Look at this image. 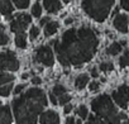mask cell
Returning <instances> with one entry per match:
<instances>
[{
	"label": "cell",
	"instance_id": "cell-1",
	"mask_svg": "<svg viewBox=\"0 0 129 124\" xmlns=\"http://www.w3.org/2000/svg\"><path fill=\"white\" fill-rule=\"evenodd\" d=\"M98 44L96 33L91 28H71L63 33L61 41H54V51L62 66H80L94 57Z\"/></svg>",
	"mask_w": 129,
	"mask_h": 124
},
{
	"label": "cell",
	"instance_id": "cell-2",
	"mask_svg": "<svg viewBox=\"0 0 129 124\" xmlns=\"http://www.w3.org/2000/svg\"><path fill=\"white\" fill-rule=\"evenodd\" d=\"M47 96L41 89H29L13 100V111L18 124H37L38 115L47 105Z\"/></svg>",
	"mask_w": 129,
	"mask_h": 124
},
{
	"label": "cell",
	"instance_id": "cell-3",
	"mask_svg": "<svg viewBox=\"0 0 129 124\" xmlns=\"http://www.w3.org/2000/svg\"><path fill=\"white\" fill-rule=\"evenodd\" d=\"M91 108L95 111V114L108 124H123L121 120H126V114L119 113L115 105L113 104L111 98L106 94L95 98L91 103Z\"/></svg>",
	"mask_w": 129,
	"mask_h": 124
},
{
	"label": "cell",
	"instance_id": "cell-4",
	"mask_svg": "<svg viewBox=\"0 0 129 124\" xmlns=\"http://www.w3.org/2000/svg\"><path fill=\"white\" fill-rule=\"evenodd\" d=\"M114 5V0H82L84 12L94 20L103 23Z\"/></svg>",
	"mask_w": 129,
	"mask_h": 124
},
{
	"label": "cell",
	"instance_id": "cell-5",
	"mask_svg": "<svg viewBox=\"0 0 129 124\" xmlns=\"http://www.w3.org/2000/svg\"><path fill=\"white\" fill-rule=\"evenodd\" d=\"M19 69V61L14 52L5 51L0 52V70L17 71Z\"/></svg>",
	"mask_w": 129,
	"mask_h": 124
},
{
	"label": "cell",
	"instance_id": "cell-6",
	"mask_svg": "<svg viewBox=\"0 0 129 124\" xmlns=\"http://www.w3.org/2000/svg\"><path fill=\"white\" fill-rule=\"evenodd\" d=\"M32 22V17L27 13H20V14H17L12 23H10V30L19 34V33H24V30L27 29V27Z\"/></svg>",
	"mask_w": 129,
	"mask_h": 124
},
{
	"label": "cell",
	"instance_id": "cell-7",
	"mask_svg": "<svg viewBox=\"0 0 129 124\" xmlns=\"http://www.w3.org/2000/svg\"><path fill=\"white\" fill-rule=\"evenodd\" d=\"M34 58L37 62L42 64L43 66H52L53 62H54V57H53V53H52V49L48 47V46H41L36 49V54H34Z\"/></svg>",
	"mask_w": 129,
	"mask_h": 124
},
{
	"label": "cell",
	"instance_id": "cell-8",
	"mask_svg": "<svg viewBox=\"0 0 129 124\" xmlns=\"http://www.w3.org/2000/svg\"><path fill=\"white\" fill-rule=\"evenodd\" d=\"M111 98L114 99L116 105H119L121 109H126L128 108V103H129V86L121 85L115 91H113Z\"/></svg>",
	"mask_w": 129,
	"mask_h": 124
},
{
	"label": "cell",
	"instance_id": "cell-9",
	"mask_svg": "<svg viewBox=\"0 0 129 124\" xmlns=\"http://www.w3.org/2000/svg\"><path fill=\"white\" fill-rule=\"evenodd\" d=\"M41 124H59V115L54 110H47L39 116Z\"/></svg>",
	"mask_w": 129,
	"mask_h": 124
},
{
	"label": "cell",
	"instance_id": "cell-10",
	"mask_svg": "<svg viewBox=\"0 0 129 124\" xmlns=\"http://www.w3.org/2000/svg\"><path fill=\"white\" fill-rule=\"evenodd\" d=\"M113 24L115 27L116 30L121 32V33H126L128 32V17L126 14H118L115 15Z\"/></svg>",
	"mask_w": 129,
	"mask_h": 124
},
{
	"label": "cell",
	"instance_id": "cell-11",
	"mask_svg": "<svg viewBox=\"0 0 129 124\" xmlns=\"http://www.w3.org/2000/svg\"><path fill=\"white\" fill-rule=\"evenodd\" d=\"M43 5H44L46 10L51 14L57 13L58 10L62 9V4L59 0H43Z\"/></svg>",
	"mask_w": 129,
	"mask_h": 124
},
{
	"label": "cell",
	"instance_id": "cell-12",
	"mask_svg": "<svg viewBox=\"0 0 129 124\" xmlns=\"http://www.w3.org/2000/svg\"><path fill=\"white\" fill-rule=\"evenodd\" d=\"M0 124H12V113L8 105L0 106Z\"/></svg>",
	"mask_w": 129,
	"mask_h": 124
},
{
	"label": "cell",
	"instance_id": "cell-13",
	"mask_svg": "<svg viewBox=\"0 0 129 124\" xmlns=\"http://www.w3.org/2000/svg\"><path fill=\"white\" fill-rule=\"evenodd\" d=\"M0 13L4 14L7 19L12 18V13H13L12 0H0Z\"/></svg>",
	"mask_w": 129,
	"mask_h": 124
},
{
	"label": "cell",
	"instance_id": "cell-14",
	"mask_svg": "<svg viewBox=\"0 0 129 124\" xmlns=\"http://www.w3.org/2000/svg\"><path fill=\"white\" fill-rule=\"evenodd\" d=\"M58 27H59L58 22L51 20L47 25H44V36H46V37H51V36H53V34L58 30Z\"/></svg>",
	"mask_w": 129,
	"mask_h": 124
},
{
	"label": "cell",
	"instance_id": "cell-15",
	"mask_svg": "<svg viewBox=\"0 0 129 124\" xmlns=\"http://www.w3.org/2000/svg\"><path fill=\"white\" fill-rule=\"evenodd\" d=\"M89 82V76L86 74H82V75H79L76 79H75V87L79 89V90H82Z\"/></svg>",
	"mask_w": 129,
	"mask_h": 124
},
{
	"label": "cell",
	"instance_id": "cell-16",
	"mask_svg": "<svg viewBox=\"0 0 129 124\" xmlns=\"http://www.w3.org/2000/svg\"><path fill=\"white\" fill-rule=\"evenodd\" d=\"M121 48H123V46H121L119 42H114V43H111V44L106 48V54L115 56V54H118V53L121 51Z\"/></svg>",
	"mask_w": 129,
	"mask_h": 124
},
{
	"label": "cell",
	"instance_id": "cell-17",
	"mask_svg": "<svg viewBox=\"0 0 129 124\" xmlns=\"http://www.w3.org/2000/svg\"><path fill=\"white\" fill-rule=\"evenodd\" d=\"M12 81H14V75L8 72H0V87L10 84Z\"/></svg>",
	"mask_w": 129,
	"mask_h": 124
},
{
	"label": "cell",
	"instance_id": "cell-18",
	"mask_svg": "<svg viewBox=\"0 0 129 124\" xmlns=\"http://www.w3.org/2000/svg\"><path fill=\"white\" fill-rule=\"evenodd\" d=\"M15 46L18 48H25L27 47V37L25 33H19L15 36Z\"/></svg>",
	"mask_w": 129,
	"mask_h": 124
},
{
	"label": "cell",
	"instance_id": "cell-19",
	"mask_svg": "<svg viewBox=\"0 0 129 124\" xmlns=\"http://www.w3.org/2000/svg\"><path fill=\"white\" fill-rule=\"evenodd\" d=\"M52 94L58 99L59 96H62V95H64V94H67V92H66V87H64L63 85L57 84V85L53 86V89H52Z\"/></svg>",
	"mask_w": 129,
	"mask_h": 124
},
{
	"label": "cell",
	"instance_id": "cell-20",
	"mask_svg": "<svg viewBox=\"0 0 129 124\" xmlns=\"http://www.w3.org/2000/svg\"><path fill=\"white\" fill-rule=\"evenodd\" d=\"M12 90H13V85L12 84H8V85L2 86V87H0V96H4V98L9 96L10 92H12Z\"/></svg>",
	"mask_w": 129,
	"mask_h": 124
},
{
	"label": "cell",
	"instance_id": "cell-21",
	"mask_svg": "<svg viewBox=\"0 0 129 124\" xmlns=\"http://www.w3.org/2000/svg\"><path fill=\"white\" fill-rule=\"evenodd\" d=\"M120 67H128L129 66V51H125V53L119 58Z\"/></svg>",
	"mask_w": 129,
	"mask_h": 124
},
{
	"label": "cell",
	"instance_id": "cell-22",
	"mask_svg": "<svg viewBox=\"0 0 129 124\" xmlns=\"http://www.w3.org/2000/svg\"><path fill=\"white\" fill-rule=\"evenodd\" d=\"M13 3L15 4L18 9H27L29 7L30 0H13Z\"/></svg>",
	"mask_w": 129,
	"mask_h": 124
},
{
	"label": "cell",
	"instance_id": "cell-23",
	"mask_svg": "<svg viewBox=\"0 0 129 124\" xmlns=\"http://www.w3.org/2000/svg\"><path fill=\"white\" fill-rule=\"evenodd\" d=\"M114 70V65L111 62H101L100 64V71L103 72H110Z\"/></svg>",
	"mask_w": 129,
	"mask_h": 124
},
{
	"label": "cell",
	"instance_id": "cell-24",
	"mask_svg": "<svg viewBox=\"0 0 129 124\" xmlns=\"http://www.w3.org/2000/svg\"><path fill=\"white\" fill-rule=\"evenodd\" d=\"M41 14H42V7H41V4L37 2V3L32 7V15L36 17V18H39Z\"/></svg>",
	"mask_w": 129,
	"mask_h": 124
},
{
	"label": "cell",
	"instance_id": "cell-25",
	"mask_svg": "<svg viewBox=\"0 0 129 124\" xmlns=\"http://www.w3.org/2000/svg\"><path fill=\"white\" fill-rule=\"evenodd\" d=\"M86 124H108L106 121H104L103 119H100L99 116H95V115H90L89 116V121Z\"/></svg>",
	"mask_w": 129,
	"mask_h": 124
},
{
	"label": "cell",
	"instance_id": "cell-26",
	"mask_svg": "<svg viewBox=\"0 0 129 124\" xmlns=\"http://www.w3.org/2000/svg\"><path fill=\"white\" fill-rule=\"evenodd\" d=\"M76 114H77V115H79L81 119H86V118H87V108H86L85 105H81V106H79V109H77Z\"/></svg>",
	"mask_w": 129,
	"mask_h": 124
},
{
	"label": "cell",
	"instance_id": "cell-27",
	"mask_svg": "<svg viewBox=\"0 0 129 124\" xmlns=\"http://www.w3.org/2000/svg\"><path fill=\"white\" fill-rule=\"evenodd\" d=\"M8 43H9V37H8V34H7L4 30L0 29V46H5V44H8Z\"/></svg>",
	"mask_w": 129,
	"mask_h": 124
},
{
	"label": "cell",
	"instance_id": "cell-28",
	"mask_svg": "<svg viewBox=\"0 0 129 124\" xmlns=\"http://www.w3.org/2000/svg\"><path fill=\"white\" fill-rule=\"evenodd\" d=\"M70 100H71V95L64 94V95H62V96L58 98V104H61V105H67Z\"/></svg>",
	"mask_w": 129,
	"mask_h": 124
},
{
	"label": "cell",
	"instance_id": "cell-29",
	"mask_svg": "<svg viewBox=\"0 0 129 124\" xmlns=\"http://www.w3.org/2000/svg\"><path fill=\"white\" fill-rule=\"evenodd\" d=\"M38 36H39V28H38V27H32V28H30V32H29L30 39H36Z\"/></svg>",
	"mask_w": 129,
	"mask_h": 124
},
{
	"label": "cell",
	"instance_id": "cell-30",
	"mask_svg": "<svg viewBox=\"0 0 129 124\" xmlns=\"http://www.w3.org/2000/svg\"><path fill=\"white\" fill-rule=\"evenodd\" d=\"M99 87H100V85H99L98 81H92V82H90V85H89V89H90L91 92H96V91H99Z\"/></svg>",
	"mask_w": 129,
	"mask_h": 124
},
{
	"label": "cell",
	"instance_id": "cell-31",
	"mask_svg": "<svg viewBox=\"0 0 129 124\" xmlns=\"http://www.w3.org/2000/svg\"><path fill=\"white\" fill-rule=\"evenodd\" d=\"M25 87H27V85H25V84H20V85L15 86V89H14V91H13V92H14L15 95H18V94H22V91H23Z\"/></svg>",
	"mask_w": 129,
	"mask_h": 124
},
{
	"label": "cell",
	"instance_id": "cell-32",
	"mask_svg": "<svg viewBox=\"0 0 129 124\" xmlns=\"http://www.w3.org/2000/svg\"><path fill=\"white\" fill-rule=\"evenodd\" d=\"M120 7L125 10H129V0H120Z\"/></svg>",
	"mask_w": 129,
	"mask_h": 124
},
{
	"label": "cell",
	"instance_id": "cell-33",
	"mask_svg": "<svg viewBox=\"0 0 129 124\" xmlns=\"http://www.w3.org/2000/svg\"><path fill=\"white\" fill-rule=\"evenodd\" d=\"M48 96H49V100H51V103H52L53 105H57V104H58V99H57L52 92H49V95H48Z\"/></svg>",
	"mask_w": 129,
	"mask_h": 124
},
{
	"label": "cell",
	"instance_id": "cell-34",
	"mask_svg": "<svg viewBox=\"0 0 129 124\" xmlns=\"http://www.w3.org/2000/svg\"><path fill=\"white\" fill-rule=\"evenodd\" d=\"M32 84H34V85H41V84H42V79L38 77V76H34V77L32 79Z\"/></svg>",
	"mask_w": 129,
	"mask_h": 124
},
{
	"label": "cell",
	"instance_id": "cell-35",
	"mask_svg": "<svg viewBox=\"0 0 129 124\" xmlns=\"http://www.w3.org/2000/svg\"><path fill=\"white\" fill-rule=\"evenodd\" d=\"M72 105L71 104H67V105H64V109H63V111H64V114H69V113H71L72 111Z\"/></svg>",
	"mask_w": 129,
	"mask_h": 124
},
{
	"label": "cell",
	"instance_id": "cell-36",
	"mask_svg": "<svg viewBox=\"0 0 129 124\" xmlns=\"http://www.w3.org/2000/svg\"><path fill=\"white\" fill-rule=\"evenodd\" d=\"M49 22H51V18L49 17H44V18L41 19V25H47Z\"/></svg>",
	"mask_w": 129,
	"mask_h": 124
},
{
	"label": "cell",
	"instance_id": "cell-37",
	"mask_svg": "<svg viewBox=\"0 0 129 124\" xmlns=\"http://www.w3.org/2000/svg\"><path fill=\"white\" fill-rule=\"evenodd\" d=\"M64 124H76V120H75V118L69 116V118L66 119V123H64Z\"/></svg>",
	"mask_w": 129,
	"mask_h": 124
},
{
	"label": "cell",
	"instance_id": "cell-38",
	"mask_svg": "<svg viewBox=\"0 0 129 124\" xmlns=\"http://www.w3.org/2000/svg\"><path fill=\"white\" fill-rule=\"evenodd\" d=\"M91 76L92 77H99V72H98V69L96 67H94V69H91Z\"/></svg>",
	"mask_w": 129,
	"mask_h": 124
},
{
	"label": "cell",
	"instance_id": "cell-39",
	"mask_svg": "<svg viewBox=\"0 0 129 124\" xmlns=\"http://www.w3.org/2000/svg\"><path fill=\"white\" fill-rule=\"evenodd\" d=\"M74 23V19L72 18H67L66 20H64V24H66V25H69V24H72Z\"/></svg>",
	"mask_w": 129,
	"mask_h": 124
},
{
	"label": "cell",
	"instance_id": "cell-40",
	"mask_svg": "<svg viewBox=\"0 0 129 124\" xmlns=\"http://www.w3.org/2000/svg\"><path fill=\"white\" fill-rule=\"evenodd\" d=\"M22 79H23V80L28 79V74H23V75H22Z\"/></svg>",
	"mask_w": 129,
	"mask_h": 124
},
{
	"label": "cell",
	"instance_id": "cell-41",
	"mask_svg": "<svg viewBox=\"0 0 129 124\" xmlns=\"http://www.w3.org/2000/svg\"><path fill=\"white\" fill-rule=\"evenodd\" d=\"M123 124H129V120H128V119H126V120H124V121H123Z\"/></svg>",
	"mask_w": 129,
	"mask_h": 124
},
{
	"label": "cell",
	"instance_id": "cell-42",
	"mask_svg": "<svg viewBox=\"0 0 129 124\" xmlns=\"http://www.w3.org/2000/svg\"><path fill=\"white\" fill-rule=\"evenodd\" d=\"M76 124H82V121H81V120H77V121H76Z\"/></svg>",
	"mask_w": 129,
	"mask_h": 124
},
{
	"label": "cell",
	"instance_id": "cell-43",
	"mask_svg": "<svg viewBox=\"0 0 129 124\" xmlns=\"http://www.w3.org/2000/svg\"><path fill=\"white\" fill-rule=\"evenodd\" d=\"M63 2H64V3H70V2H71V0H63Z\"/></svg>",
	"mask_w": 129,
	"mask_h": 124
},
{
	"label": "cell",
	"instance_id": "cell-44",
	"mask_svg": "<svg viewBox=\"0 0 129 124\" xmlns=\"http://www.w3.org/2000/svg\"><path fill=\"white\" fill-rule=\"evenodd\" d=\"M0 106H2V103H0Z\"/></svg>",
	"mask_w": 129,
	"mask_h": 124
}]
</instances>
